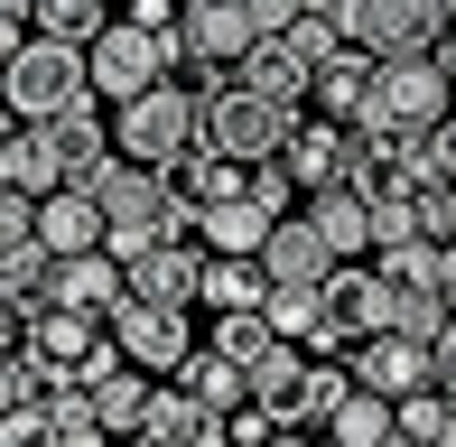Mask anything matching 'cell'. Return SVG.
Returning a JSON list of instances; mask_svg holds the SVG:
<instances>
[{"label":"cell","instance_id":"obj_24","mask_svg":"<svg viewBox=\"0 0 456 447\" xmlns=\"http://www.w3.org/2000/svg\"><path fill=\"white\" fill-rule=\"evenodd\" d=\"M326 438H336V447H391V438H401V401H391V392H354V401H336Z\"/></svg>","mask_w":456,"mask_h":447},{"label":"cell","instance_id":"obj_1","mask_svg":"<svg viewBox=\"0 0 456 447\" xmlns=\"http://www.w3.org/2000/svg\"><path fill=\"white\" fill-rule=\"evenodd\" d=\"M85 103H102L94 93V47H66V37H47V28H37L28 47H10V112L19 121H66Z\"/></svg>","mask_w":456,"mask_h":447},{"label":"cell","instance_id":"obj_21","mask_svg":"<svg viewBox=\"0 0 456 447\" xmlns=\"http://www.w3.org/2000/svg\"><path fill=\"white\" fill-rule=\"evenodd\" d=\"M177 382H186V392L205 401V410H224V419H233L242 401H252V363H233L224 345H196V354L177 363Z\"/></svg>","mask_w":456,"mask_h":447},{"label":"cell","instance_id":"obj_9","mask_svg":"<svg viewBox=\"0 0 456 447\" xmlns=\"http://www.w3.org/2000/svg\"><path fill=\"white\" fill-rule=\"evenodd\" d=\"M363 168V121H298V140H289V177H298L307 196L317 187H345V177Z\"/></svg>","mask_w":456,"mask_h":447},{"label":"cell","instance_id":"obj_30","mask_svg":"<svg viewBox=\"0 0 456 447\" xmlns=\"http://www.w3.org/2000/svg\"><path fill=\"white\" fill-rule=\"evenodd\" d=\"M252 196H261L271 215H289V196H307V187L289 177V158H261V168H252Z\"/></svg>","mask_w":456,"mask_h":447},{"label":"cell","instance_id":"obj_3","mask_svg":"<svg viewBox=\"0 0 456 447\" xmlns=\"http://www.w3.org/2000/svg\"><path fill=\"white\" fill-rule=\"evenodd\" d=\"M112 140H121V158H150V168H168V158L205 150V103L168 75V85H150L140 103L112 112Z\"/></svg>","mask_w":456,"mask_h":447},{"label":"cell","instance_id":"obj_7","mask_svg":"<svg viewBox=\"0 0 456 447\" xmlns=\"http://www.w3.org/2000/svg\"><path fill=\"white\" fill-rule=\"evenodd\" d=\"M205 271H215V242H205V233H168L159 252L131 261V298H177V308H205Z\"/></svg>","mask_w":456,"mask_h":447},{"label":"cell","instance_id":"obj_25","mask_svg":"<svg viewBox=\"0 0 456 447\" xmlns=\"http://www.w3.org/2000/svg\"><path fill=\"white\" fill-rule=\"evenodd\" d=\"M382 280L391 289H447V242L438 233H410V242H382Z\"/></svg>","mask_w":456,"mask_h":447},{"label":"cell","instance_id":"obj_5","mask_svg":"<svg viewBox=\"0 0 456 447\" xmlns=\"http://www.w3.org/2000/svg\"><path fill=\"white\" fill-rule=\"evenodd\" d=\"M336 19L372 56H428L456 28V0H336Z\"/></svg>","mask_w":456,"mask_h":447},{"label":"cell","instance_id":"obj_28","mask_svg":"<svg viewBox=\"0 0 456 447\" xmlns=\"http://www.w3.org/2000/svg\"><path fill=\"white\" fill-rule=\"evenodd\" d=\"M215 345H224L233 363H261V354L280 345V327H271V308H233V317H215Z\"/></svg>","mask_w":456,"mask_h":447},{"label":"cell","instance_id":"obj_17","mask_svg":"<svg viewBox=\"0 0 456 447\" xmlns=\"http://www.w3.org/2000/svg\"><path fill=\"white\" fill-rule=\"evenodd\" d=\"M233 75H242V85H252V93H271V103H298V112L317 103V66H307V56L289 47V37H261V47L242 56Z\"/></svg>","mask_w":456,"mask_h":447},{"label":"cell","instance_id":"obj_19","mask_svg":"<svg viewBox=\"0 0 456 447\" xmlns=\"http://www.w3.org/2000/svg\"><path fill=\"white\" fill-rule=\"evenodd\" d=\"M168 187H177L186 215H205V206H224V196L252 187V168H242V158H224V150H186V158H168Z\"/></svg>","mask_w":456,"mask_h":447},{"label":"cell","instance_id":"obj_39","mask_svg":"<svg viewBox=\"0 0 456 447\" xmlns=\"http://www.w3.org/2000/svg\"><path fill=\"white\" fill-rule=\"evenodd\" d=\"M121 447H150V438H121Z\"/></svg>","mask_w":456,"mask_h":447},{"label":"cell","instance_id":"obj_4","mask_svg":"<svg viewBox=\"0 0 456 447\" xmlns=\"http://www.w3.org/2000/svg\"><path fill=\"white\" fill-rule=\"evenodd\" d=\"M456 112V75L447 56H382V93H372L363 131H438V121Z\"/></svg>","mask_w":456,"mask_h":447},{"label":"cell","instance_id":"obj_16","mask_svg":"<svg viewBox=\"0 0 456 447\" xmlns=\"http://www.w3.org/2000/svg\"><path fill=\"white\" fill-rule=\"evenodd\" d=\"M372 93H382V56H372V47H345V56L317 66V112L326 121H363Z\"/></svg>","mask_w":456,"mask_h":447},{"label":"cell","instance_id":"obj_38","mask_svg":"<svg viewBox=\"0 0 456 447\" xmlns=\"http://www.w3.org/2000/svg\"><path fill=\"white\" fill-rule=\"evenodd\" d=\"M438 56H447V75H456V28H447V37H438Z\"/></svg>","mask_w":456,"mask_h":447},{"label":"cell","instance_id":"obj_14","mask_svg":"<svg viewBox=\"0 0 456 447\" xmlns=\"http://www.w3.org/2000/svg\"><path fill=\"white\" fill-rule=\"evenodd\" d=\"M307 224L336 242V261H372V242H382V224H372V196L354 187V177H345V187H317V196H307Z\"/></svg>","mask_w":456,"mask_h":447},{"label":"cell","instance_id":"obj_34","mask_svg":"<svg viewBox=\"0 0 456 447\" xmlns=\"http://www.w3.org/2000/svg\"><path fill=\"white\" fill-rule=\"evenodd\" d=\"M447 177H456V112L438 121V150H428V187H447Z\"/></svg>","mask_w":456,"mask_h":447},{"label":"cell","instance_id":"obj_13","mask_svg":"<svg viewBox=\"0 0 456 447\" xmlns=\"http://www.w3.org/2000/svg\"><path fill=\"white\" fill-rule=\"evenodd\" d=\"M37 233H47L56 261L66 252H102V242H112V215H102L94 187H56V196H37Z\"/></svg>","mask_w":456,"mask_h":447},{"label":"cell","instance_id":"obj_11","mask_svg":"<svg viewBox=\"0 0 456 447\" xmlns=\"http://www.w3.org/2000/svg\"><path fill=\"white\" fill-rule=\"evenodd\" d=\"M391 280H382V261H336L326 271V317H336L345 336H382L391 327Z\"/></svg>","mask_w":456,"mask_h":447},{"label":"cell","instance_id":"obj_36","mask_svg":"<svg viewBox=\"0 0 456 447\" xmlns=\"http://www.w3.org/2000/svg\"><path fill=\"white\" fill-rule=\"evenodd\" d=\"M438 242H456V177L438 187Z\"/></svg>","mask_w":456,"mask_h":447},{"label":"cell","instance_id":"obj_12","mask_svg":"<svg viewBox=\"0 0 456 447\" xmlns=\"http://www.w3.org/2000/svg\"><path fill=\"white\" fill-rule=\"evenodd\" d=\"M140 438H150V447H233L224 410H205L186 382H159V392H150V419H140Z\"/></svg>","mask_w":456,"mask_h":447},{"label":"cell","instance_id":"obj_35","mask_svg":"<svg viewBox=\"0 0 456 447\" xmlns=\"http://www.w3.org/2000/svg\"><path fill=\"white\" fill-rule=\"evenodd\" d=\"M438 382H447V401H456V317H447V336H438Z\"/></svg>","mask_w":456,"mask_h":447},{"label":"cell","instance_id":"obj_15","mask_svg":"<svg viewBox=\"0 0 456 447\" xmlns=\"http://www.w3.org/2000/svg\"><path fill=\"white\" fill-rule=\"evenodd\" d=\"M0 177H10V196H56V187H75V177H66V150H56L47 121H19V131H10Z\"/></svg>","mask_w":456,"mask_h":447},{"label":"cell","instance_id":"obj_10","mask_svg":"<svg viewBox=\"0 0 456 447\" xmlns=\"http://www.w3.org/2000/svg\"><path fill=\"white\" fill-rule=\"evenodd\" d=\"M354 373H363V392H391V401H410V392H428V382H438V345H419V336L382 327V336H363Z\"/></svg>","mask_w":456,"mask_h":447},{"label":"cell","instance_id":"obj_8","mask_svg":"<svg viewBox=\"0 0 456 447\" xmlns=\"http://www.w3.org/2000/svg\"><path fill=\"white\" fill-rule=\"evenodd\" d=\"M112 345L131 363H150V373H177L186 354H196V345H186V308L177 298H131V308L112 317Z\"/></svg>","mask_w":456,"mask_h":447},{"label":"cell","instance_id":"obj_26","mask_svg":"<svg viewBox=\"0 0 456 447\" xmlns=\"http://www.w3.org/2000/svg\"><path fill=\"white\" fill-rule=\"evenodd\" d=\"M261 308H271V327H280L289 345H307V336L326 327V280H271Z\"/></svg>","mask_w":456,"mask_h":447},{"label":"cell","instance_id":"obj_32","mask_svg":"<svg viewBox=\"0 0 456 447\" xmlns=\"http://www.w3.org/2000/svg\"><path fill=\"white\" fill-rule=\"evenodd\" d=\"M224 429H233V447H271V438H280V419L261 410V401H242V410L224 419Z\"/></svg>","mask_w":456,"mask_h":447},{"label":"cell","instance_id":"obj_18","mask_svg":"<svg viewBox=\"0 0 456 447\" xmlns=\"http://www.w3.org/2000/svg\"><path fill=\"white\" fill-rule=\"evenodd\" d=\"M102 336H112V317H94V308H66V298H47V308H28V345H37V354H56L66 373H75V363L94 354Z\"/></svg>","mask_w":456,"mask_h":447},{"label":"cell","instance_id":"obj_20","mask_svg":"<svg viewBox=\"0 0 456 447\" xmlns=\"http://www.w3.org/2000/svg\"><path fill=\"white\" fill-rule=\"evenodd\" d=\"M261 261H271V280H326L336 271V242H326L307 215H280L271 242H261Z\"/></svg>","mask_w":456,"mask_h":447},{"label":"cell","instance_id":"obj_6","mask_svg":"<svg viewBox=\"0 0 456 447\" xmlns=\"http://www.w3.org/2000/svg\"><path fill=\"white\" fill-rule=\"evenodd\" d=\"M150 85H168V47H159L140 19H112V28L94 37V93L121 112V103H140Z\"/></svg>","mask_w":456,"mask_h":447},{"label":"cell","instance_id":"obj_22","mask_svg":"<svg viewBox=\"0 0 456 447\" xmlns=\"http://www.w3.org/2000/svg\"><path fill=\"white\" fill-rule=\"evenodd\" d=\"M271 224H280V215L261 206L252 187H242V196H224V206H205V215H196V233L215 242V252H261V242H271Z\"/></svg>","mask_w":456,"mask_h":447},{"label":"cell","instance_id":"obj_23","mask_svg":"<svg viewBox=\"0 0 456 447\" xmlns=\"http://www.w3.org/2000/svg\"><path fill=\"white\" fill-rule=\"evenodd\" d=\"M271 298V261L261 252H215V271H205V308L233 317V308H261Z\"/></svg>","mask_w":456,"mask_h":447},{"label":"cell","instance_id":"obj_29","mask_svg":"<svg viewBox=\"0 0 456 447\" xmlns=\"http://www.w3.org/2000/svg\"><path fill=\"white\" fill-rule=\"evenodd\" d=\"M447 419H456L447 382H428V392H410V401H401V438H410V447H447Z\"/></svg>","mask_w":456,"mask_h":447},{"label":"cell","instance_id":"obj_27","mask_svg":"<svg viewBox=\"0 0 456 447\" xmlns=\"http://www.w3.org/2000/svg\"><path fill=\"white\" fill-rule=\"evenodd\" d=\"M447 317H456V298H447V289H401V298H391V327L419 336V345H438V336H447Z\"/></svg>","mask_w":456,"mask_h":447},{"label":"cell","instance_id":"obj_37","mask_svg":"<svg viewBox=\"0 0 456 447\" xmlns=\"http://www.w3.org/2000/svg\"><path fill=\"white\" fill-rule=\"evenodd\" d=\"M271 447H336V438H307V429H280Z\"/></svg>","mask_w":456,"mask_h":447},{"label":"cell","instance_id":"obj_2","mask_svg":"<svg viewBox=\"0 0 456 447\" xmlns=\"http://www.w3.org/2000/svg\"><path fill=\"white\" fill-rule=\"evenodd\" d=\"M289 140H298V103H271V93H252L242 75H224V85L205 93V150L261 168V158H289Z\"/></svg>","mask_w":456,"mask_h":447},{"label":"cell","instance_id":"obj_31","mask_svg":"<svg viewBox=\"0 0 456 447\" xmlns=\"http://www.w3.org/2000/svg\"><path fill=\"white\" fill-rule=\"evenodd\" d=\"M242 10H252V28H261V37H289L307 10H317V0H242Z\"/></svg>","mask_w":456,"mask_h":447},{"label":"cell","instance_id":"obj_33","mask_svg":"<svg viewBox=\"0 0 456 447\" xmlns=\"http://www.w3.org/2000/svg\"><path fill=\"white\" fill-rule=\"evenodd\" d=\"M121 19H140V28H150V37H168V28H177L186 10H177V0H131V10H121Z\"/></svg>","mask_w":456,"mask_h":447}]
</instances>
